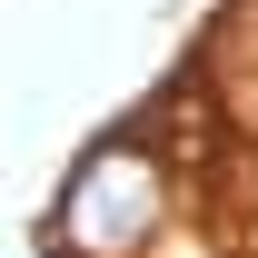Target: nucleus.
I'll list each match as a JSON object with an SVG mask.
<instances>
[{"label":"nucleus","instance_id":"obj_1","mask_svg":"<svg viewBox=\"0 0 258 258\" xmlns=\"http://www.w3.org/2000/svg\"><path fill=\"white\" fill-rule=\"evenodd\" d=\"M159 228H169V169L139 139H109V149L80 159V179L60 199V248L70 258H139Z\"/></svg>","mask_w":258,"mask_h":258}]
</instances>
